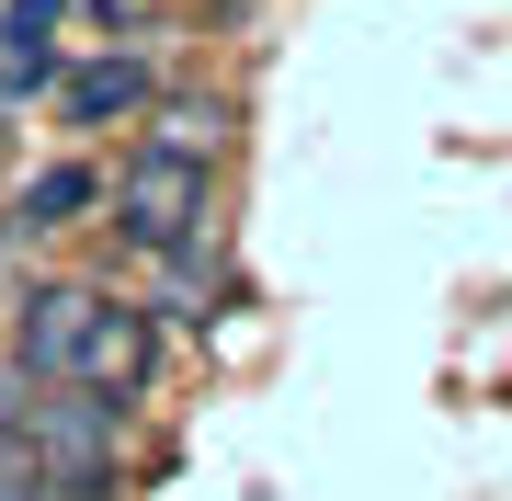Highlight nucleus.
<instances>
[{
    "instance_id": "nucleus-5",
    "label": "nucleus",
    "mask_w": 512,
    "mask_h": 501,
    "mask_svg": "<svg viewBox=\"0 0 512 501\" xmlns=\"http://www.w3.org/2000/svg\"><path fill=\"white\" fill-rule=\"evenodd\" d=\"M137 149L194 160V171H228V160H239V103L205 92V80H160V103L137 114Z\"/></svg>"
},
{
    "instance_id": "nucleus-7",
    "label": "nucleus",
    "mask_w": 512,
    "mask_h": 501,
    "mask_svg": "<svg viewBox=\"0 0 512 501\" xmlns=\"http://www.w3.org/2000/svg\"><path fill=\"white\" fill-rule=\"evenodd\" d=\"M0 501H35V456H23L12 433H0Z\"/></svg>"
},
{
    "instance_id": "nucleus-4",
    "label": "nucleus",
    "mask_w": 512,
    "mask_h": 501,
    "mask_svg": "<svg viewBox=\"0 0 512 501\" xmlns=\"http://www.w3.org/2000/svg\"><path fill=\"white\" fill-rule=\"evenodd\" d=\"M92 217H103V160L57 149V160H35V171L12 183V205H0V240H12V251H46V240H80Z\"/></svg>"
},
{
    "instance_id": "nucleus-1",
    "label": "nucleus",
    "mask_w": 512,
    "mask_h": 501,
    "mask_svg": "<svg viewBox=\"0 0 512 501\" xmlns=\"http://www.w3.org/2000/svg\"><path fill=\"white\" fill-rule=\"evenodd\" d=\"M103 240L114 251H183V240H205L217 228V171H194V160H160V149H126L103 171Z\"/></svg>"
},
{
    "instance_id": "nucleus-2",
    "label": "nucleus",
    "mask_w": 512,
    "mask_h": 501,
    "mask_svg": "<svg viewBox=\"0 0 512 501\" xmlns=\"http://www.w3.org/2000/svg\"><path fill=\"white\" fill-rule=\"evenodd\" d=\"M160 80H171V57L160 46H69L57 57V80H46V114H57V137L69 149H92V137H137V114L160 103Z\"/></svg>"
},
{
    "instance_id": "nucleus-3",
    "label": "nucleus",
    "mask_w": 512,
    "mask_h": 501,
    "mask_svg": "<svg viewBox=\"0 0 512 501\" xmlns=\"http://www.w3.org/2000/svg\"><path fill=\"white\" fill-rule=\"evenodd\" d=\"M160 376H171V331H160L137 297H114V285H103L57 388H92V399H114V410H160Z\"/></svg>"
},
{
    "instance_id": "nucleus-6",
    "label": "nucleus",
    "mask_w": 512,
    "mask_h": 501,
    "mask_svg": "<svg viewBox=\"0 0 512 501\" xmlns=\"http://www.w3.org/2000/svg\"><path fill=\"white\" fill-rule=\"evenodd\" d=\"M35 501H126V479H35Z\"/></svg>"
}]
</instances>
